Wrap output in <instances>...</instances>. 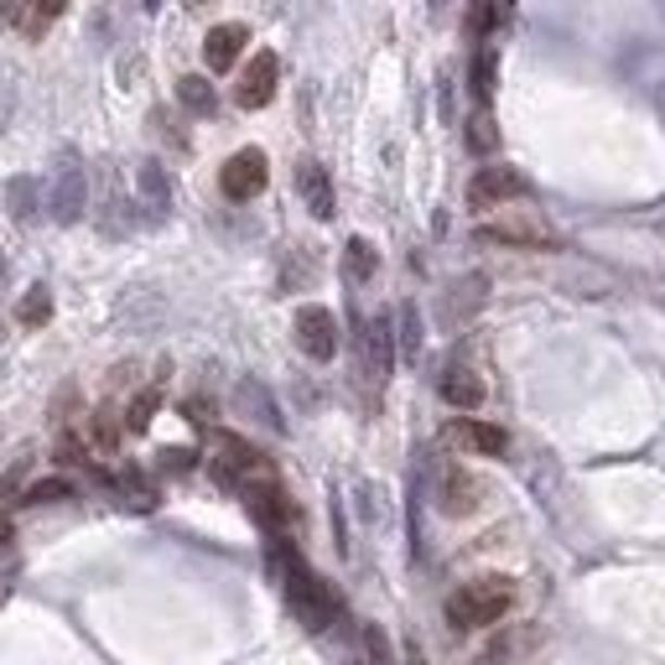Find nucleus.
Segmentation results:
<instances>
[{"mask_svg": "<svg viewBox=\"0 0 665 665\" xmlns=\"http://www.w3.org/2000/svg\"><path fill=\"white\" fill-rule=\"evenodd\" d=\"M156 401H162L156 390H141V396L130 401V411H125V427H130V431H146V427H151V411H156Z\"/></svg>", "mask_w": 665, "mask_h": 665, "instance_id": "bb28decb", "label": "nucleus"}, {"mask_svg": "<svg viewBox=\"0 0 665 665\" xmlns=\"http://www.w3.org/2000/svg\"><path fill=\"white\" fill-rule=\"evenodd\" d=\"M26 468H32V452H16V463H11V474H5V478H0V499H5V494H11V489H16V484H22V478H26Z\"/></svg>", "mask_w": 665, "mask_h": 665, "instance_id": "2f4dec72", "label": "nucleus"}, {"mask_svg": "<svg viewBox=\"0 0 665 665\" xmlns=\"http://www.w3.org/2000/svg\"><path fill=\"white\" fill-rule=\"evenodd\" d=\"M235 405L244 411V416H255V422H265L271 431H286V422H281V411H276V401H271V390L265 385H255V380H239V390H235Z\"/></svg>", "mask_w": 665, "mask_h": 665, "instance_id": "aec40b11", "label": "nucleus"}, {"mask_svg": "<svg viewBox=\"0 0 665 665\" xmlns=\"http://www.w3.org/2000/svg\"><path fill=\"white\" fill-rule=\"evenodd\" d=\"M276 78H281V58H276V52H255L250 68H244V78H239V89H235V104L239 110H265V104L276 99Z\"/></svg>", "mask_w": 665, "mask_h": 665, "instance_id": "0eeeda50", "label": "nucleus"}, {"mask_svg": "<svg viewBox=\"0 0 665 665\" xmlns=\"http://www.w3.org/2000/svg\"><path fill=\"white\" fill-rule=\"evenodd\" d=\"M265 183H271V166H265L261 146H244V151H235L229 162L218 166V188H224L229 203H250V198H261Z\"/></svg>", "mask_w": 665, "mask_h": 665, "instance_id": "20e7f679", "label": "nucleus"}, {"mask_svg": "<svg viewBox=\"0 0 665 665\" xmlns=\"http://www.w3.org/2000/svg\"><path fill=\"white\" fill-rule=\"evenodd\" d=\"M396 323H401V332H396V338H401V354L416 359V354H422V317H416V308L405 302V308L396 312Z\"/></svg>", "mask_w": 665, "mask_h": 665, "instance_id": "b1692460", "label": "nucleus"}, {"mask_svg": "<svg viewBox=\"0 0 665 665\" xmlns=\"http://www.w3.org/2000/svg\"><path fill=\"white\" fill-rule=\"evenodd\" d=\"M442 401L457 405V411H478V405H484V380H478L468 364H448V375H442Z\"/></svg>", "mask_w": 665, "mask_h": 665, "instance_id": "f3484780", "label": "nucleus"}, {"mask_svg": "<svg viewBox=\"0 0 665 665\" xmlns=\"http://www.w3.org/2000/svg\"><path fill=\"white\" fill-rule=\"evenodd\" d=\"M478 308H484V276H463V281H452L448 297H442V323L457 328V323H468Z\"/></svg>", "mask_w": 665, "mask_h": 665, "instance_id": "dca6fc26", "label": "nucleus"}, {"mask_svg": "<svg viewBox=\"0 0 665 665\" xmlns=\"http://www.w3.org/2000/svg\"><path fill=\"white\" fill-rule=\"evenodd\" d=\"M120 494H125V504H136V510H151V504H156V494H151V489H146L136 474L120 478Z\"/></svg>", "mask_w": 665, "mask_h": 665, "instance_id": "c756f323", "label": "nucleus"}, {"mask_svg": "<svg viewBox=\"0 0 665 665\" xmlns=\"http://www.w3.org/2000/svg\"><path fill=\"white\" fill-rule=\"evenodd\" d=\"M547 224H530V218H504L478 229V244H547Z\"/></svg>", "mask_w": 665, "mask_h": 665, "instance_id": "a211bd4d", "label": "nucleus"}, {"mask_svg": "<svg viewBox=\"0 0 665 665\" xmlns=\"http://www.w3.org/2000/svg\"><path fill=\"white\" fill-rule=\"evenodd\" d=\"M448 11V0H431V16H442Z\"/></svg>", "mask_w": 665, "mask_h": 665, "instance_id": "c9c22d12", "label": "nucleus"}, {"mask_svg": "<svg viewBox=\"0 0 665 665\" xmlns=\"http://www.w3.org/2000/svg\"><path fill=\"white\" fill-rule=\"evenodd\" d=\"M0 338H5V332H0Z\"/></svg>", "mask_w": 665, "mask_h": 665, "instance_id": "ea45409f", "label": "nucleus"}, {"mask_svg": "<svg viewBox=\"0 0 665 665\" xmlns=\"http://www.w3.org/2000/svg\"><path fill=\"white\" fill-rule=\"evenodd\" d=\"M499 5H504V0H474V5H468V26H474V37H489Z\"/></svg>", "mask_w": 665, "mask_h": 665, "instance_id": "c85d7f7f", "label": "nucleus"}, {"mask_svg": "<svg viewBox=\"0 0 665 665\" xmlns=\"http://www.w3.org/2000/svg\"><path fill=\"white\" fill-rule=\"evenodd\" d=\"M22 499L26 504H58V499H73V484L68 478H48V484H32Z\"/></svg>", "mask_w": 665, "mask_h": 665, "instance_id": "a878e982", "label": "nucleus"}, {"mask_svg": "<svg viewBox=\"0 0 665 665\" xmlns=\"http://www.w3.org/2000/svg\"><path fill=\"white\" fill-rule=\"evenodd\" d=\"M478 494H484V484L468 478L463 468H452V474L442 478V510H448V515H474L478 504H484Z\"/></svg>", "mask_w": 665, "mask_h": 665, "instance_id": "6ab92c4d", "label": "nucleus"}, {"mask_svg": "<svg viewBox=\"0 0 665 665\" xmlns=\"http://www.w3.org/2000/svg\"><path fill=\"white\" fill-rule=\"evenodd\" d=\"M286 593H291V608H297V618L308 624L312 635H323L332 618H338V598H332V588L317 577V572H308L297 556H291V567H286Z\"/></svg>", "mask_w": 665, "mask_h": 665, "instance_id": "f03ea898", "label": "nucleus"}, {"mask_svg": "<svg viewBox=\"0 0 665 665\" xmlns=\"http://www.w3.org/2000/svg\"><path fill=\"white\" fill-rule=\"evenodd\" d=\"M297 192H302V209H308L312 218H332V209H338L332 177L317 156H302V162H297Z\"/></svg>", "mask_w": 665, "mask_h": 665, "instance_id": "9d476101", "label": "nucleus"}, {"mask_svg": "<svg viewBox=\"0 0 665 665\" xmlns=\"http://www.w3.org/2000/svg\"><path fill=\"white\" fill-rule=\"evenodd\" d=\"M141 5H146V11H156V5H162V0H141Z\"/></svg>", "mask_w": 665, "mask_h": 665, "instance_id": "4c0bfd02", "label": "nucleus"}, {"mask_svg": "<svg viewBox=\"0 0 665 665\" xmlns=\"http://www.w3.org/2000/svg\"><path fill=\"white\" fill-rule=\"evenodd\" d=\"M255 474H265L261 452L250 448L244 437L218 431V437H214V478H218V484H224V489H235L239 478H255Z\"/></svg>", "mask_w": 665, "mask_h": 665, "instance_id": "39448f33", "label": "nucleus"}, {"mask_svg": "<svg viewBox=\"0 0 665 665\" xmlns=\"http://www.w3.org/2000/svg\"><path fill=\"white\" fill-rule=\"evenodd\" d=\"M244 510H250L265 530H276V536L291 525V504H286V494L265 474L261 478H244Z\"/></svg>", "mask_w": 665, "mask_h": 665, "instance_id": "1a4fd4ad", "label": "nucleus"}, {"mask_svg": "<svg viewBox=\"0 0 665 665\" xmlns=\"http://www.w3.org/2000/svg\"><path fill=\"white\" fill-rule=\"evenodd\" d=\"M5 276H11V265H5V255H0V286H5Z\"/></svg>", "mask_w": 665, "mask_h": 665, "instance_id": "e433bc0d", "label": "nucleus"}, {"mask_svg": "<svg viewBox=\"0 0 665 665\" xmlns=\"http://www.w3.org/2000/svg\"><path fill=\"white\" fill-rule=\"evenodd\" d=\"M48 209L58 224H78L84 209H89V177H84V162H78V151H63L58 166H52V198Z\"/></svg>", "mask_w": 665, "mask_h": 665, "instance_id": "7ed1b4c3", "label": "nucleus"}, {"mask_svg": "<svg viewBox=\"0 0 665 665\" xmlns=\"http://www.w3.org/2000/svg\"><path fill=\"white\" fill-rule=\"evenodd\" d=\"M474 99L478 104L494 99V48H478V58H474Z\"/></svg>", "mask_w": 665, "mask_h": 665, "instance_id": "393cba45", "label": "nucleus"}, {"mask_svg": "<svg viewBox=\"0 0 665 665\" xmlns=\"http://www.w3.org/2000/svg\"><path fill=\"white\" fill-rule=\"evenodd\" d=\"M448 442H457V448H468V452H478V457H499V452L510 448V437L499 427H489V422H452L448 427Z\"/></svg>", "mask_w": 665, "mask_h": 665, "instance_id": "2eb2a0df", "label": "nucleus"}, {"mask_svg": "<svg viewBox=\"0 0 665 665\" xmlns=\"http://www.w3.org/2000/svg\"><path fill=\"white\" fill-rule=\"evenodd\" d=\"M52 317V291L48 286H32L22 297V308H16V323H26V328H42Z\"/></svg>", "mask_w": 665, "mask_h": 665, "instance_id": "5701e85b", "label": "nucleus"}, {"mask_svg": "<svg viewBox=\"0 0 665 665\" xmlns=\"http://www.w3.org/2000/svg\"><path fill=\"white\" fill-rule=\"evenodd\" d=\"M520 192H525V177L515 166H478L474 183H468V203L474 209H499V203H510Z\"/></svg>", "mask_w": 665, "mask_h": 665, "instance_id": "6e6552de", "label": "nucleus"}, {"mask_svg": "<svg viewBox=\"0 0 665 665\" xmlns=\"http://www.w3.org/2000/svg\"><path fill=\"white\" fill-rule=\"evenodd\" d=\"M188 5H192V11H198V5H209V0H188Z\"/></svg>", "mask_w": 665, "mask_h": 665, "instance_id": "58836bf2", "label": "nucleus"}, {"mask_svg": "<svg viewBox=\"0 0 665 665\" xmlns=\"http://www.w3.org/2000/svg\"><path fill=\"white\" fill-rule=\"evenodd\" d=\"M244 42H250V26H239V22L214 26V32L203 37V63H209L214 73H229L235 68V58L244 52Z\"/></svg>", "mask_w": 665, "mask_h": 665, "instance_id": "9b49d317", "label": "nucleus"}, {"mask_svg": "<svg viewBox=\"0 0 665 665\" xmlns=\"http://www.w3.org/2000/svg\"><path fill=\"white\" fill-rule=\"evenodd\" d=\"M297 349L308 359H317V364H328L332 354H338V317H332L328 308H302L297 312Z\"/></svg>", "mask_w": 665, "mask_h": 665, "instance_id": "423d86ee", "label": "nucleus"}, {"mask_svg": "<svg viewBox=\"0 0 665 665\" xmlns=\"http://www.w3.org/2000/svg\"><path fill=\"white\" fill-rule=\"evenodd\" d=\"M510 603H515L510 577H478V582H468V588H457L448 598V624L452 629H489V624L510 614Z\"/></svg>", "mask_w": 665, "mask_h": 665, "instance_id": "f257e3e1", "label": "nucleus"}, {"mask_svg": "<svg viewBox=\"0 0 665 665\" xmlns=\"http://www.w3.org/2000/svg\"><path fill=\"white\" fill-rule=\"evenodd\" d=\"M468 141H474V151H489V146H494V120L478 115V120H474V130H468Z\"/></svg>", "mask_w": 665, "mask_h": 665, "instance_id": "72a5a7b5", "label": "nucleus"}, {"mask_svg": "<svg viewBox=\"0 0 665 665\" xmlns=\"http://www.w3.org/2000/svg\"><path fill=\"white\" fill-rule=\"evenodd\" d=\"M5 541H11V515L0 510V547H5Z\"/></svg>", "mask_w": 665, "mask_h": 665, "instance_id": "f704fd0d", "label": "nucleus"}, {"mask_svg": "<svg viewBox=\"0 0 665 665\" xmlns=\"http://www.w3.org/2000/svg\"><path fill=\"white\" fill-rule=\"evenodd\" d=\"M177 99H183V110H192V115H214L218 110L214 84H209L203 73H183V78H177Z\"/></svg>", "mask_w": 665, "mask_h": 665, "instance_id": "4be33fe9", "label": "nucleus"}, {"mask_svg": "<svg viewBox=\"0 0 665 665\" xmlns=\"http://www.w3.org/2000/svg\"><path fill=\"white\" fill-rule=\"evenodd\" d=\"M156 457H162L166 474H188V468H192V452L188 448H162Z\"/></svg>", "mask_w": 665, "mask_h": 665, "instance_id": "473e14b6", "label": "nucleus"}, {"mask_svg": "<svg viewBox=\"0 0 665 665\" xmlns=\"http://www.w3.org/2000/svg\"><path fill=\"white\" fill-rule=\"evenodd\" d=\"M32 5H37V0H0V22H5V26H26Z\"/></svg>", "mask_w": 665, "mask_h": 665, "instance_id": "7c9ffc66", "label": "nucleus"}, {"mask_svg": "<svg viewBox=\"0 0 665 665\" xmlns=\"http://www.w3.org/2000/svg\"><path fill=\"white\" fill-rule=\"evenodd\" d=\"M0 198H5V209H11L16 224H26V229L42 224V209H48V203H42V183H37V177H5Z\"/></svg>", "mask_w": 665, "mask_h": 665, "instance_id": "ddd939ff", "label": "nucleus"}, {"mask_svg": "<svg viewBox=\"0 0 665 665\" xmlns=\"http://www.w3.org/2000/svg\"><path fill=\"white\" fill-rule=\"evenodd\" d=\"M63 5H68V0H37V5H32V16H26V37H42L48 22L63 11Z\"/></svg>", "mask_w": 665, "mask_h": 665, "instance_id": "cd10ccee", "label": "nucleus"}, {"mask_svg": "<svg viewBox=\"0 0 665 665\" xmlns=\"http://www.w3.org/2000/svg\"><path fill=\"white\" fill-rule=\"evenodd\" d=\"M364 359H369L375 380H390V369H396V323L385 312L369 317V328H364Z\"/></svg>", "mask_w": 665, "mask_h": 665, "instance_id": "f8f14e48", "label": "nucleus"}, {"mask_svg": "<svg viewBox=\"0 0 665 665\" xmlns=\"http://www.w3.org/2000/svg\"><path fill=\"white\" fill-rule=\"evenodd\" d=\"M375 271H380V255H375V244H369L364 235H354L349 244H343V276H349L354 286H364L369 276H375Z\"/></svg>", "mask_w": 665, "mask_h": 665, "instance_id": "412c9836", "label": "nucleus"}, {"mask_svg": "<svg viewBox=\"0 0 665 665\" xmlns=\"http://www.w3.org/2000/svg\"><path fill=\"white\" fill-rule=\"evenodd\" d=\"M136 192H141V209L151 224H162L172 209V188H166L162 162H136Z\"/></svg>", "mask_w": 665, "mask_h": 665, "instance_id": "4468645a", "label": "nucleus"}]
</instances>
